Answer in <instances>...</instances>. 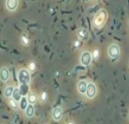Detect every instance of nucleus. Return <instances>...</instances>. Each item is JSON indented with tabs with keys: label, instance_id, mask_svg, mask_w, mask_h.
<instances>
[{
	"label": "nucleus",
	"instance_id": "nucleus-2",
	"mask_svg": "<svg viewBox=\"0 0 129 124\" xmlns=\"http://www.w3.org/2000/svg\"><path fill=\"white\" fill-rule=\"evenodd\" d=\"M18 80L20 84H28L30 81V73L26 69H21L18 73Z\"/></svg>",
	"mask_w": 129,
	"mask_h": 124
},
{
	"label": "nucleus",
	"instance_id": "nucleus-12",
	"mask_svg": "<svg viewBox=\"0 0 129 124\" xmlns=\"http://www.w3.org/2000/svg\"><path fill=\"white\" fill-rule=\"evenodd\" d=\"M21 97H22V95H21L19 88H13V95H12V98L15 100L16 102H19L20 100L21 99Z\"/></svg>",
	"mask_w": 129,
	"mask_h": 124
},
{
	"label": "nucleus",
	"instance_id": "nucleus-19",
	"mask_svg": "<svg viewBox=\"0 0 129 124\" xmlns=\"http://www.w3.org/2000/svg\"><path fill=\"white\" fill-rule=\"evenodd\" d=\"M35 70H36V63H35L34 62H31V63L28 64V71L33 72V71H35Z\"/></svg>",
	"mask_w": 129,
	"mask_h": 124
},
{
	"label": "nucleus",
	"instance_id": "nucleus-13",
	"mask_svg": "<svg viewBox=\"0 0 129 124\" xmlns=\"http://www.w3.org/2000/svg\"><path fill=\"white\" fill-rule=\"evenodd\" d=\"M19 103H20V108H21V110H23V111H25L26 108H27V106L28 105V98H27L26 96H22L21 99L19 101Z\"/></svg>",
	"mask_w": 129,
	"mask_h": 124
},
{
	"label": "nucleus",
	"instance_id": "nucleus-8",
	"mask_svg": "<svg viewBox=\"0 0 129 124\" xmlns=\"http://www.w3.org/2000/svg\"><path fill=\"white\" fill-rule=\"evenodd\" d=\"M87 81H85V80H80L78 82V89L82 95H85V91H86V88H87Z\"/></svg>",
	"mask_w": 129,
	"mask_h": 124
},
{
	"label": "nucleus",
	"instance_id": "nucleus-21",
	"mask_svg": "<svg viewBox=\"0 0 129 124\" xmlns=\"http://www.w3.org/2000/svg\"><path fill=\"white\" fill-rule=\"evenodd\" d=\"M40 98H41L42 101H46V98H47V94L46 92H42L41 95H40Z\"/></svg>",
	"mask_w": 129,
	"mask_h": 124
},
{
	"label": "nucleus",
	"instance_id": "nucleus-6",
	"mask_svg": "<svg viewBox=\"0 0 129 124\" xmlns=\"http://www.w3.org/2000/svg\"><path fill=\"white\" fill-rule=\"evenodd\" d=\"M11 76V73H10L9 69L6 68V67H3L1 70H0V80L3 82H6L10 79Z\"/></svg>",
	"mask_w": 129,
	"mask_h": 124
},
{
	"label": "nucleus",
	"instance_id": "nucleus-23",
	"mask_svg": "<svg viewBox=\"0 0 129 124\" xmlns=\"http://www.w3.org/2000/svg\"><path fill=\"white\" fill-rule=\"evenodd\" d=\"M67 124H74V122H69V123H67Z\"/></svg>",
	"mask_w": 129,
	"mask_h": 124
},
{
	"label": "nucleus",
	"instance_id": "nucleus-18",
	"mask_svg": "<svg viewBox=\"0 0 129 124\" xmlns=\"http://www.w3.org/2000/svg\"><path fill=\"white\" fill-rule=\"evenodd\" d=\"M21 42H22V44L24 45L25 46H27L28 45V43H29V40H28V38H27L25 35H22L21 38Z\"/></svg>",
	"mask_w": 129,
	"mask_h": 124
},
{
	"label": "nucleus",
	"instance_id": "nucleus-9",
	"mask_svg": "<svg viewBox=\"0 0 129 124\" xmlns=\"http://www.w3.org/2000/svg\"><path fill=\"white\" fill-rule=\"evenodd\" d=\"M25 113H26V116L28 118H32L35 114V107L31 104H28V105L27 106L26 110H25Z\"/></svg>",
	"mask_w": 129,
	"mask_h": 124
},
{
	"label": "nucleus",
	"instance_id": "nucleus-22",
	"mask_svg": "<svg viewBox=\"0 0 129 124\" xmlns=\"http://www.w3.org/2000/svg\"><path fill=\"white\" fill-rule=\"evenodd\" d=\"M74 46H75V47H79V46H80V42L78 41V40H76L74 42Z\"/></svg>",
	"mask_w": 129,
	"mask_h": 124
},
{
	"label": "nucleus",
	"instance_id": "nucleus-15",
	"mask_svg": "<svg viewBox=\"0 0 129 124\" xmlns=\"http://www.w3.org/2000/svg\"><path fill=\"white\" fill-rule=\"evenodd\" d=\"M13 88L12 86H9L5 89V96L7 98H11L12 95H13Z\"/></svg>",
	"mask_w": 129,
	"mask_h": 124
},
{
	"label": "nucleus",
	"instance_id": "nucleus-20",
	"mask_svg": "<svg viewBox=\"0 0 129 124\" xmlns=\"http://www.w3.org/2000/svg\"><path fill=\"white\" fill-rule=\"evenodd\" d=\"M99 56H100V52H99L98 49H95L94 51L93 52V56H92V57H93L94 60H96V59H98Z\"/></svg>",
	"mask_w": 129,
	"mask_h": 124
},
{
	"label": "nucleus",
	"instance_id": "nucleus-7",
	"mask_svg": "<svg viewBox=\"0 0 129 124\" xmlns=\"http://www.w3.org/2000/svg\"><path fill=\"white\" fill-rule=\"evenodd\" d=\"M62 114H63V113H62L61 107L57 106L53 110V120H56V121H59V120H61Z\"/></svg>",
	"mask_w": 129,
	"mask_h": 124
},
{
	"label": "nucleus",
	"instance_id": "nucleus-17",
	"mask_svg": "<svg viewBox=\"0 0 129 124\" xmlns=\"http://www.w3.org/2000/svg\"><path fill=\"white\" fill-rule=\"evenodd\" d=\"M9 105H10V106L13 109H14V110H16V109L18 108V103L14 99H13V98H10L9 99Z\"/></svg>",
	"mask_w": 129,
	"mask_h": 124
},
{
	"label": "nucleus",
	"instance_id": "nucleus-16",
	"mask_svg": "<svg viewBox=\"0 0 129 124\" xmlns=\"http://www.w3.org/2000/svg\"><path fill=\"white\" fill-rule=\"evenodd\" d=\"M28 103L31 104V105H34V104H36L37 101H38V95L34 93H31L30 95H28Z\"/></svg>",
	"mask_w": 129,
	"mask_h": 124
},
{
	"label": "nucleus",
	"instance_id": "nucleus-10",
	"mask_svg": "<svg viewBox=\"0 0 129 124\" xmlns=\"http://www.w3.org/2000/svg\"><path fill=\"white\" fill-rule=\"evenodd\" d=\"M18 6V1L17 0H9L6 1V7L9 11H14L16 10Z\"/></svg>",
	"mask_w": 129,
	"mask_h": 124
},
{
	"label": "nucleus",
	"instance_id": "nucleus-3",
	"mask_svg": "<svg viewBox=\"0 0 129 124\" xmlns=\"http://www.w3.org/2000/svg\"><path fill=\"white\" fill-rule=\"evenodd\" d=\"M96 93H97V89L94 83H93V82L88 83L87 88H86V91H85V95L89 99H92V98H93L96 95Z\"/></svg>",
	"mask_w": 129,
	"mask_h": 124
},
{
	"label": "nucleus",
	"instance_id": "nucleus-11",
	"mask_svg": "<svg viewBox=\"0 0 129 124\" xmlns=\"http://www.w3.org/2000/svg\"><path fill=\"white\" fill-rule=\"evenodd\" d=\"M78 34V37L82 40H85V39H87L88 37H89V34H88V31L87 30L85 29H79L77 32Z\"/></svg>",
	"mask_w": 129,
	"mask_h": 124
},
{
	"label": "nucleus",
	"instance_id": "nucleus-1",
	"mask_svg": "<svg viewBox=\"0 0 129 124\" xmlns=\"http://www.w3.org/2000/svg\"><path fill=\"white\" fill-rule=\"evenodd\" d=\"M107 17H108V13H107L106 10L101 9L98 11V13L95 14L94 19H93V25L96 28H101L103 26L105 22H106Z\"/></svg>",
	"mask_w": 129,
	"mask_h": 124
},
{
	"label": "nucleus",
	"instance_id": "nucleus-5",
	"mask_svg": "<svg viewBox=\"0 0 129 124\" xmlns=\"http://www.w3.org/2000/svg\"><path fill=\"white\" fill-rule=\"evenodd\" d=\"M108 54L110 57L116 58L119 56L120 54V48L118 45H111L108 49Z\"/></svg>",
	"mask_w": 129,
	"mask_h": 124
},
{
	"label": "nucleus",
	"instance_id": "nucleus-14",
	"mask_svg": "<svg viewBox=\"0 0 129 124\" xmlns=\"http://www.w3.org/2000/svg\"><path fill=\"white\" fill-rule=\"evenodd\" d=\"M19 89H20V91H21V95H22V96H25L28 92V84H21L19 87Z\"/></svg>",
	"mask_w": 129,
	"mask_h": 124
},
{
	"label": "nucleus",
	"instance_id": "nucleus-4",
	"mask_svg": "<svg viewBox=\"0 0 129 124\" xmlns=\"http://www.w3.org/2000/svg\"><path fill=\"white\" fill-rule=\"evenodd\" d=\"M80 62L83 66H88L92 62V55L90 52L85 51L82 53L81 56H80Z\"/></svg>",
	"mask_w": 129,
	"mask_h": 124
}]
</instances>
